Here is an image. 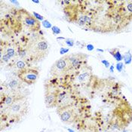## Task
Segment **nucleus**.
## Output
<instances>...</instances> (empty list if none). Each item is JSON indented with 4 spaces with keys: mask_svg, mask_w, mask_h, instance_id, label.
I'll return each instance as SVG.
<instances>
[{
    "mask_svg": "<svg viewBox=\"0 0 132 132\" xmlns=\"http://www.w3.org/2000/svg\"><path fill=\"white\" fill-rule=\"evenodd\" d=\"M29 112V102L26 95H23L11 105L0 109L1 131L11 125L18 123Z\"/></svg>",
    "mask_w": 132,
    "mask_h": 132,
    "instance_id": "obj_1",
    "label": "nucleus"
},
{
    "mask_svg": "<svg viewBox=\"0 0 132 132\" xmlns=\"http://www.w3.org/2000/svg\"><path fill=\"white\" fill-rule=\"evenodd\" d=\"M27 48L29 54V61L31 63H38L44 60L49 53L48 41L43 35L36 33L30 39L27 45Z\"/></svg>",
    "mask_w": 132,
    "mask_h": 132,
    "instance_id": "obj_2",
    "label": "nucleus"
},
{
    "mask_svg": "<svg viewBox=\"0 0 132 132\" xmlns=\"http://www.w3.org/2000/svg\"><path fill=\"white\" fill-rule=\"evenodd\" d=\"M17 16L23 29L28 30L31 32H38L41 30V23L33 14L23 9L17 10Z\"/></svg>",
    "mask_w": 132,
    "mask_h": 132,
    "instance_id": "obj_3",
    "label": "nucleus"
},
{
    "mask_svg": "<svg viewBox=\"0 0 132 132\" xmlns=\"http://www.w3.org/2000/svg\"><path fill=\"white\" fill-rule=\"evenodd\" d=\"M72 72V66L69 54H66L55 61L50 69L52 78L61 79Z\"/></svg>",
    "mask_w": 132,
    "mask_h": 132,
    "instance_id": "obj_4",
    "label": "nucleus"
},
{
    "mask_svg": "<svg viewBox=\"0 0 132 132\" xmlns=\"http://www.w3.org/2000/svg\"><path fill=\"white\" fill-rule=\"evenodd\" d=\"M45 88V103L47 108H56L57 97V85L54 78L46 80Z\"/></svg>",
    "mask_w": 132,
    "mask_h": 132,
    "instance_id": "obj_5",
    "label": "nucleus"
},
{
    "mask_svg": "<svg viewBox=\"0 0 132 132\" xmlns=\"http://www.w3.org/2000/svg\"><path fill=\"white\" fill-rule=\"evenodd\" d=\"M57 113L61 122L66 125H72L74 126L79 121V113L74 105L62 108H57Z\"/></svg>",
    "mask_w": 132,
    "mask_h": 132,
    "instance_id": "obj_6",
    "label": "nucleus"
},
{
    "mask_svg": "<svg viewBox=\"0 0 132 132\" xmlns=\"http://www.w3.org/2000/svg\"><path fill=\"white\" fill-rule=\"evenodd\" d=\"M17 76L23 83H25L28 85H32L39 79V70L36 67H30L18 71Z\"/></svg>",
    "mask_w": 132,
    "mask_h": 132,
    "instance_id": "obj_7",
    "label": "nucleus"
},
{
    "mask_svg": "<svg viewBox=\"0 0 132 132\" xmlns=\"http://www.w3.org/2000/svg\"><path fill=\"white\" fill-rule=\"evenodd\" d=\"M69 56L72 66L71 72H78L87 64L88 55L84 53H73L69 54Z\"/></svg>",
    "mask_w": 132,
    "mask_h": 132,
    "instance_id": "obj_8",
    "label": "nucleus"
},
{
    "mask_svg": "<svg viewBox=\"0 0 132 132\" xmlns=\"http://www.w3.org/2000/svg\"><path fill=\"white\" fill-rule=\"evenodd\" d=\"M23 82L20 79H12L5 85V90L9 91V93H18V91L22 88Z\"/></svg>",
    "mask_w": 132,
    "mask_h": 132,
    "instance_id": "obj_9",
    "label": "nucleus"
},
{
    "mask_svg": "<svg viewBox=\"0 0 132 132\" xmlns=\"http://www.w3.org/2000/svg\"><path fill=\"white\" fill-rule=\"evenodd\" d=\"M108 51L110 52V54L112 55V57L116 60L117 61H122V58H123V56L122 55L121 52H120V50L119 48H112L111 49H109Z\"/></svg>",
    "mask_w": 132,
    "mask_h": 132,
    "instance_id": "obj_10",
    "label": "nucleus"
},
{
    "mask_svg": "<svg viewBox=\"0 0 132 132\" xmlns=\"http://www.w3.org/2000/svg\"><path fill=\"white\" fill-rule=\"evenodd\" d=\"M123 58H124V61H125V64H129L131 63L132 60V55L131 54V51H128L125 54V55L123 56Z\"/></svg>",
    "mask_w": 132,
    "mask_h": 132,
    "instance_id": "obj_11",
    "label": "nucleus"
},
{
    "mask_svg": "<svg viewBox=\"0 0 132 132\" xmlns=\"http://www.w3.org/2000/svg\"><path fill=\"white\" fill-rule=\"evenodd\" d=\"M52 31H53V32L54 33V34H59L60 32H61V30H60V29L58 28V27H52Z\"/></svg>",
    "mask_w": 132,
    "mask_h": 132,
    "instance_id": "obj_12",
    "label": "nucleus"
},
{
    "mask_svg": "<svg viewBox=\"0 0 132 132\" xmlns=\"http://www.w3.org/2000/svg\"><path fill=\"white\" fill-rule=\"evenodd\" d=\"M33 15L35 16V18L37 19V20H42L44 18H43V17L42 16H41L40 14H37V13H33Z\"/></svg>",
    "mask_w": 132,
    "mask_h": 132,
    "instance_id": "obj_13",
    "label": "nucleus"
},
{
    "mask_svg": "<svg viewBox=\"0 0 132 132\" xmlns=\"http://www.w3.org/2000/svg\"><path fill=\"white\" fill-rule=\"evenodd\" d=\"M42 24H43V26L45 27L46 28H47V27H51V23H50L48 20H45V21L43 22Z\"/></svg>",
    "mask_w": 132,
    "mask_h": 132,
    "instance_id": "obj_14",
    "label": "nucleus"
},
{
    "mask_svg": "<svg viewBox=\"0 0 132 132\" xmlns=\"http://www.w3.org/2000/svg\"><path fill=\"white\" fill-rule=\"evenodd\" d=\"M102 63H104V64L106 65V67H109V63H108V62H106V61H102Z\"/></svg>",
    "mask_w": 132,
    "mask_h": 132,
    "instance_id": "obj_15",
    "label": "nucleus"
}]
</instances>
